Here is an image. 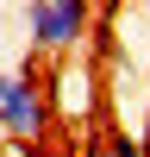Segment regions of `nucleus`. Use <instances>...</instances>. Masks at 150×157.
I'll return each mask as SVG.
<instances>
[{"mask_svg":"<svg viewBox=\"0 0 150 157\" xmlns=\"http://www.w3.org/2000/svg\"><path fill=\"white\" fill-rule=\"evenodd\" d=\"M0 132L6 151H38V138L50 132V88L31 69H0Z\"/></svg>","mask_w":150,"mask_h":157,"instance_id":"1","label":"nucleus"},{"mask_svg":"<svg viewBox=\"0 0 150 157\" xmlns=\"http://www.w3.org/2000/svg\"><path fill=\"white\" fill-rule=\"evenodd\" d=\"M88 25H94V6H81V0H38V6H25V44L38 57H62L69 63L81 50Z\"/></svg>","mask_w":150,"mask_h":157,"instance_id":"2","label":"nucleus"},{"mask_svg":"<svg viewBox=\"0 0 150 157\" xmlns=\"http://www.w3.org/2000/svg\"><path fill=\"white\" fill-rule=\"evenodd\" d=\"M100 157H150V151H144V138H131V132H112Z\"/></svg>","mask_w":150,"mask_h":157,"instance_id":"3","label":"nucleus"},{"mask_svg":"<svg viewBox=\"0 0 150 157\" xmlns=\"http://www.w3.org/2000/svg\"><path fill=\"white\" fill-rule=\"evenodd\" d=\"M12 157H25V151H12Z\"/></svg>","mask_w":150,"mask_h":157,"instance_id":"4","label":"nucleus"}]
</instances>
